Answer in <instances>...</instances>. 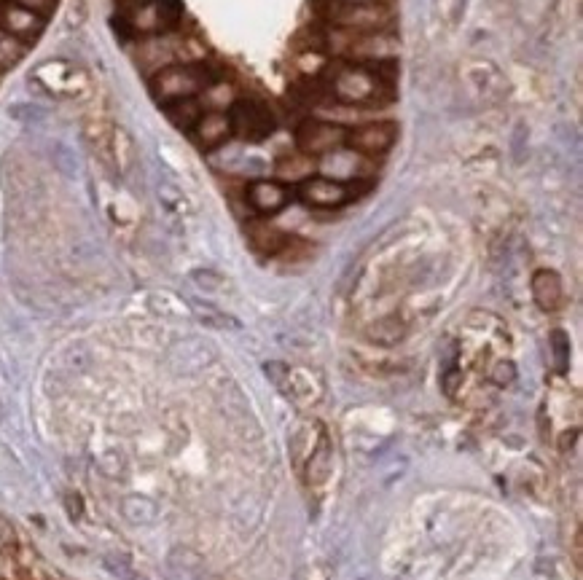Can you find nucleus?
I'll return each mask as SVG.
<instances>
[{
	"label": "nucleus",
	"mask_w": 583,
	"mask_h": 580,
	"mask_svg": "<svg viewBox=\"0 0 583 580\" xmlns=\"http://www.w3.org/2000/svg\"><path fill=\"white\" fill-rule=\"evenodd\" d=\"M395 60L347 62L334 73L331 97L339 105L377 108L390 105L395 97Z\"/></svg>",
	"instance_id": "nucleus-1"
},
{
	"label": "nucleus",
	"mask_w": 583,
	"mask_h": 580,
	"mask_svg": "<svg viewBox=\"0 0 583 580\" xmlns=\"http://www.w3.org/2000/svg\"><path fill=\"white\" fill-rule=\"evenodd\" d=\"M210 86V70L202 62H172L164 65L151 81V92L159 103L170 105L191 100Z\"/></svg>",
	"instance_id": "nucleus-2"
},
{
	"label": "nucleus",
	"mask_w": 583,
	"mask_h": 580,
	"mask_svg": "<svg viewBox=\"0 0 583 580\" xmlns=\"http://www.w3.org/2000/svg\"><path fill=\"white\" fill-rule=\"evenodd\" d=\"M181 19V0H127L121 22L135 35H164Z\"/></svg>",
	"instance_id": "nucleus-3"
},
{
	"label": "nucleus",
	"mask_w": 583,
	"mask_h": 580,
	"mask_svg": "<svg viewBox=\"0 0 583 580\" xmlns=\"http://www.w3.org/2000/svg\"><path fill=\"white\" fill-rule=\"evenodd\" d=\"M266 376L283 390L285 398H291L296 406L307 409L323 398V382L318 374H312L309 368L301 366H283V363H272L266 366Z\"/></svg>",
	"instance_id": "nucleus-4"
},
{
	"label": "nucleus",
	"mask_w": 583,
	"mask_h": 580,
	"mask_svg": "<svg viewBox=\"0 0 583 580\" xmlns=\"http://www.w3.org/2000/svg\"><path fill=\"white\" fill-rule=\"evenodd\" d=\"M347 137V127L334 124V121L323 119H307L296 127V148L299 154L309 156V159H320V156H331L339 151Z\"/></svg>",
	"instance_id": "nucleus-5"
},
{
	"label": "nucleus",
	"mask_w": 583,
	"mask_h": 580,
	"mask_svg": "<svg viewBox=\"0 0 583 580\" xmlns=\"http://www.w3.org/2000/svg\"><path fill=\"white\" fill-rule=\"evenodd\" d=\"M398 140V124L395 121H369V124H358V127L347 129L344 145L350 148L352 154L363 156V159H379L385 156Z\"/></svg>",
	"instance_id": "nucleus-6"
},
{
	"label": "nucleus",
	"mask_w": 583,
	"mask_h": 580,
	"mask_svg": "<svg viewBox=\"0 0 583 580\" xmlns=\"http://www.w3.org/2000/svg\"><path fill=\"white\" fill-rule=\"evenodd\" d=\"M35 81L52 97H60V100H78V97H84L89 92V78L78 68L60 60L46 62V65L35 70Z\"/></svg>",
	"instance_id": "nucleus-7"
},
{
	"label": "nucleus",
	"mask_w": 583,
	"mask_h": 580,
	"mask_svg": "<svg viewBox=\"0 0 583 580\" xmlns=\"http://www.w3.org/2000/svg\"><path fill=\"white\" fill-rule=\"evenodd\" d=\"M226 116L232 121L234 135H240L242 140H250V143L266 140L275 132V113L258 100H237Z\"/></svg>",
	"instance_id": "nucleus-8"
},
{
	"label": "nucleus",
	"mask_w": 583,
	"mask_h": 580,
	"mask_svg": "<svg viewBox=\"0 0 583 580\" xmlns=\"http://www.w3.org/2000/svg\"><path fill=\"white\" fill-rule=\"evenodd\" d=\"M299 197L304 205L315 207V210H339L355 199V188L328 175H312L301 183Z\"/></svg>",
	"instance_id": "nucleus-9"
},
{
	"label": "nucleus",
	"mask_w": 583,
	"mask_h": 580,
	"mask_svg": "<svg viewBox=\"0 0 583 580\" xmlns=\"http://www.w3.org/2000/svg\"><path fill=\"white\" fill-rule=\"evenodd\" d=\"M43 25H46V17L41 14H35L30 9H22L17 3H11V0H3L0 3V30L3 33L14 35L19 41H35L38 35H41Z\"/></svg>",
	"instance_id": "nucleus-10"
},
{
	"label": "nucleus",
	"mask_w": 583,
	"mask_h": 580,
	"mask_svg": "<svg viewBox=\"0 0 583 580\" xmlns=\"http://www.w3.org/2000/svg\"><path fill=\"white\" fill-rule=\"evenodd\" d=\"M245 199L253 207V213L277 215L291 202V188L280 183V180H253L248 191H245Z\"/></svg>",
	"instance_id": "nucleus-11"
},
{
	"label": "nucleus",
	"mask_w": 583,
	"mask_h": 580,
	"mask_svg": "<svg viewBox=\"0 0 583 580\" xmlns=\"http://www.w3.org/2000/svg\"><path fill=\"white\" fill-rule=\"evenodd\" d=\"M191 135H194L199 148H207V151L210 148H221L232 137V121L221 111L202 113L197 124L191 127Z\"/></svg>",
	"instance_id": "nucleus-12"
},
{
	"label": "nucleus",
	"mask_w": 583,
	"mask_h": 580,
	"mask_svg": "<svg viewBox=\"0 0 583 580\" xmlns=\"http://www.w3.org/2000/svg\"><path fill=\"white\" fill-rule=\"evenodd\" d=\"M530 288L532 299H535V304H538L543 312H557V309L562 307V301H565L562 280H559V274L551 272V269H538V272L532 274Z\"/></svg>",
	"instance_id": "nucleus-13"
},
{
	"label": "nucleus",
	"mask_w": 583,
	"mask_h": 580,
	"mask_svg": "<svg viewBox=\"0 0 583 580\" xmlns=\"http://www.w3.org/2000/svg\"><path fill=\"white\" fill-rule=\"evenodd\" d=\"M326 435H328L326 427L320 425L318 419H307V422H301L291 438L293 462H296L299 468H304V462L309 460V454L318 449V444L326 438Z\"/></svg>",
	"instance_id": "nucleus-14"
},
{
	"label": "nucleus",
	"mask_w": 583,
	"mask_h": 580,
	"mask_svg": "<svg viewBox=\"0 0 583 580\" xmlns=\"http://www.w3.org/2000/svg\"><path fill=\"white\" fill-rule=\"evenodd\" d=\"M331 468H334V449H331V438H323L318 444V449L309 454V460L304 462V476H307L309 487H323L331 476Z\"/></svg>",
	"instance_id": "nucleus-15"
},
{
	"label": "nucleus",
	"mask_w": 583,
	"mask_h": 580,
	"mask_svg": "<svg viewBox=\"0 0 583 580\" xmlns=\"http://www.w3.org/2000/svg\"><path fill=\"white\" fill-rule=\"evenodd\" d=\"M250 245L264 253V256H280L288 245H291V237L283 234V231L272 226V223H253L248 229Z\"/></svg>",
	"instance_id": "nucleus-16"
},
{
	"label": "nucleus",
	"mask_w": 583,
	"mask_h": 580,
	"mask_svg": "<svg viewBox=\"0 0 583 580\" xmlns=\"http://www.w3.org/2000/svg\"><path fill=\"white\" fill-rule=\"evenodd\" d=\"M275 175L280 178V183H304L315 175V159L304 154H285L277 159Z\"/></svg>",
	"instance_id": "nucleus-17"
},
{
	"label": "nucleus",
	"mask_w": 583,
	"mask_h": 580,
	"mask_svg": "<svg viewBox=\"0 0 583 580\" xmlns=\"http://www.w3.org/2000/svg\"><path fill=\"white\" fill-rule=\"evenodd\" d=\"M366 336H369V342L379 344V347H393V344H398L406 336V325H403L401 317H382V320L369 325Z\"/></svg>",
	"instance_id": "nucleus-18"
},
{
	"label": "nucleus",
	"mask_w": 583,
	"mask_h": 580,
	"mask_svg": "<svg viewBox=\"0 0 583 580\" xmlns=\"http://www.w3.org/2000/svg\"><path fill=\"white\" fill-rule=\"evenodd\" d=\"M202 113L205 111H202V105H199L194 97H191V100H178V103L167 105V119L181 129L194 127Z\"/></svg>",
	"instance_id": "nucleus-19"
},
{
	"label": "nucleus",
	"mask_w": 583,
	"mask_h": 580,
	"mask_svg": "<svg viewBox=\"0 0 583 580\" xmlns=\"http://www.w3.org/2000/svg\"><path fill=\"white\" fill-rule=\"evenodd\" d=\"M25 54H27L25 41H19L14 35L0 30V73H3V70L17 68L19 62L25 60Z\"/></svg>",
	"instance_id": "nucleus-20"
},
{
	"label": "nucleus",
	"mask_w": 583,
	"mask_h": 580,
	"mask_svg": "<svg viewBox=\"0 0 583 580\" xmlns=\"http://www.w3.org/2000/svg\"><path fill=\"white\" fill-rule=\"evenodd\" d=\"M121 511L127 516L129 521H135V524H148V521L156 519V505L146 497H129L121 505Z\"/></svg>",
	"instance_id": "nucleus-21"
},
{
	"label": "nucleus",
	"mask_w": 583,
	"mask_h": 580,
	"mask_svg": "<svg viewBox=\"0 0 583 580\" xmlns=\"http://www.w3.org/2000/svg\"><path fill=\"white\" fill-rule=\"evenodd\" d=\"M487 374L492 382L498 384V387H508V384L514 382L516 371H514V363H511V360H495V363L489 366Z\"/></svg>",
	"instance_id": "nucleus-22"
},
{
	"label": "nucleus",
	"mask_w": 583,
	"mask_h": 580,
	"mask_svg": "<svg viewBox=\"0 0 583 580\" xmlns=\"http://www.w3.org/2000/svg\"><path fill=\"white\" fill-rule=\"evenodd\" d=\"M17 548V529L11 527L9 519L0 516V551H11Z\"/></svg>",
	"instance_id": "nucleus-23"
},
{
	"label": "nucleus",
	"mask_w": 583,
	"mask_h": 580,
	"mask_svg": "<svg viewBox=\"0 0 583 580\" xmlns=\"http://www.w3.org/2000/svg\"><path fill=\"white\" fill-rule=\"evenodd\" d=\"M554 352H557V366H559V371H567V339H565V333L562 331H557L554 333Z\"/></svg>",
	"instance_id": "nucleus-24"
},
{
	"label": "nucleus",
	"mask_w": 583,
	"mask_h": 580,
	"mask_svg": "<svg viewBox=\"0 0 583 580\" xmlns=\"http://www.w3.org/2000/svg\"><path fill=\"white\" fill-rule=\"evenodd\" d=\"M11 3H17V6H22V9H30L35 11V14H49L54 6V0H11Z\"/></svg>",
	"instance_id": "nucleus-25"
}]
</instances>
